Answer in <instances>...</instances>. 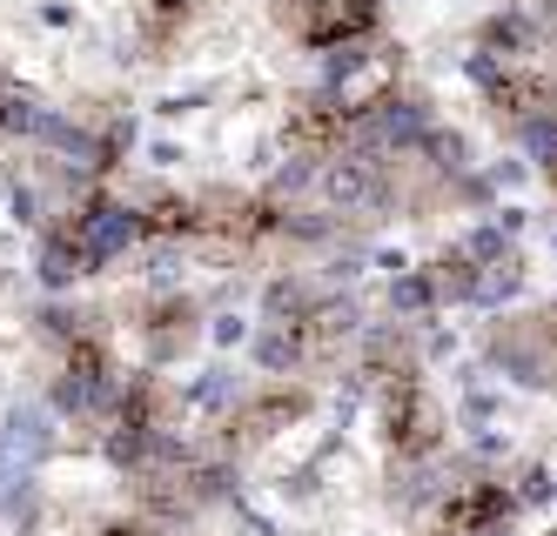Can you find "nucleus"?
<instances>
[{
  "label": "nucleus",
  "mask_w": 557,
  "mask_h": 536,
  "mask_svg": "<svg viewBox=\"0 0 557 536\" xmlns=\"http://www.w3.org/2000/svg\"><path fill=\"white\" fill-rule=\"evenodd\" d=\"M436 282V302L444 309H510L531 282V262L517 249V235L504 222H476L470 235H457L444 255L423 262Z\"/></svg>",
  "instance_id": "obj_1"
},
{
  "label": "nucleus",
  "mask_w": 557,
  "mask_h": 536,
  "mask_svg": "<svg viewBox=\"0 0 557 536\" xmlns=\"http://www.w3.org/2000/svg\"><path fill=\"white\" fill-rule=\"evenodd\" d=\"M283 27L315 54L363 48L383 27V0H283Z\"/></svg>",
  "instance_id": "obj_2"
},
{
  "label": "nucleus",
  "mask_w": 557,
  "mask_h": 536,
  "mask_svg": "<svg viewBox=\"0 0 557 536\" xmlns=\"http://www.w3.org/2000/svg\"><path fill=\"white\" fill-rule=\"evenodd\" d=\"M61 228L88 249V262H95V269L122 262L135 241H148V215H141V209H128V201H114V195H88L82 209H67V222H61Z\"/></svg>",
  "instance_id": "obj_3"
},
{
  "label": "nucleus",
  "mask_w": 557,
  "mask_h": 536,
  "mask_svg": "<svg viewBox=\"0 0 557 536\" xmlns=\"http://www.w3.org/2000/svg\"><path fill=\"white\" fill-rule=\"evenodd\" d=\"M302 409H309L302 389H269V396H256V402H243V409H235V416L222 423V449H228V457H243V449L269 442L275 429H289Z\"/></svg>",
  "instance_id": "obj_4"
},
{
  "label": "nucleus",
  "mask_w": 557,
  "mask_h": 536,
  "mask_svg": "<svg viewBox=\"0 0 557 536\" xmlns=\"http://www.w3.org/2000/svg\"><path fill=\"white\" fill-rule=\"evenodd\" d=\"M82 275H95L88 249H82L67 228H48V241H41V282H48V288H67V282H82Z\"/></svg>",
  "instance_id": "obj_5"
},
{
  "label": "nucleus",
  "mask_w": 557,
  "mask_h": 536,
  "mask_svg": "<svg viewBox=\"0 0 557 536\" xmlns=\"http://www.w3.org/2000/svg\"><path fill=\"white\" fill-rule=\"evenodd\" d=\"M188 336H195V302L169 296V302H154V309H148V349H154V356L188 349Z\"/></svg>",
  "instance_id": "obj_6"
},
{
  "label": "nucleus",
  "mask_w": 557,
  "mask_h": 536,
  "mask_svg": "<svg viewBox=\"0 0 557 536\" xmlns=\"http://www.w3.org/2000/svg\"><path fill=\"white\" fill-rule=\"evenodd\" d=\"M188 14H195V0H148V14H141V21H148V40L162 48V40H169Z\"/></svg>",
  "instance_id": "obj_7"
},
{
  "label": "nucleus",
  "mask_w": 557,
  "mask_h": 536,
  "mask_svg": "<svg viewBox=\"0 0 557 536\" xmlns=\"http://www.w3.org/2000/svg\"><path fill=\"white\" fill-rule=\"evenodd\" d=\"M101 536H154V529H148V523H108Z\"/></svg>",
  "instance_id": "obj_8"
},
{
  "label": "nucleus",
  "mask_w": 557,
  "mask_h": 536,
  "mask_svg": "<svg viewBox=\"0 0 557 536\" xmlns=\"http://www.w3.org/2000/svg\"><path fill=\"white\" fill-rule=\"evenodd\" d=\"M544 536H557V529H544Z\"/></svg>",
  "instance_id": "obj_9"
}]
</instances>
